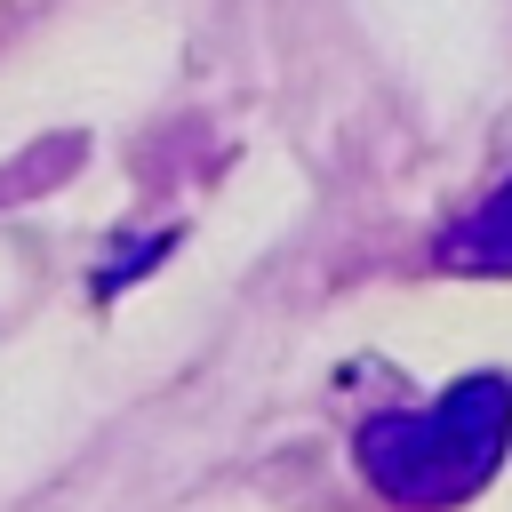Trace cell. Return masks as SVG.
<instances>
[{"label":"cell","mask_w":512,"mask_h":512,"mask_svg":"<svg viewBox=\"0 0 512 512\" xmlns=\"http://www.w3.org/2000/svg\"><path fill=\"white\" fill-rule=\"evenodd\" d=\"M512 456V376L472 368L424 408H376L352 432V472L384 512H464Z\"/></svg>","instance_id":"1"},{"label":"cell","mask_w":512,"mask_h":512,"mask_svg":"<svg viewBox=\"0 0 512 512\" xmlns=\"http://www.w3.org/2000/svg\"><path fill=\"white\" fill-rule=\"evenodd\" d=\"M160 248H168V240H120V264H112V272H96V296H112V288H120L128 272H144Z\"/></svg>","instance_id":"3"},{"label":"cell","mask_w":512,"mask_h":512,"mask_svg":"<svg viewBox=\"0 0 512 512\" xmlns=\"http://www.w3.org/2000/svg\"><path fill=\"white\" fill-rule=\"evenodd\" d=\"M432 264L456 272V280H512V176L496 192H480L440 240H432Z\"/></svg>","instance_id":"2"}]
</instances>
